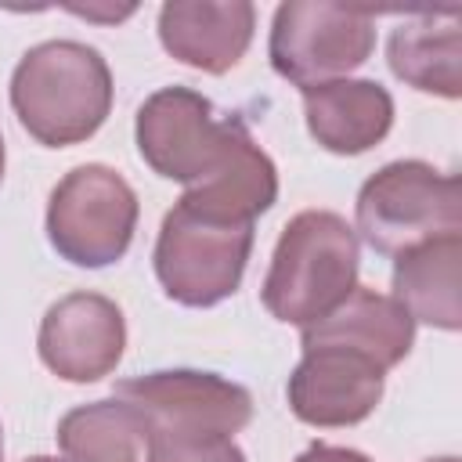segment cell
<instances>
[{"label":"cell","mask_w":462,"mask_h":462,"mask_svg":"<svg viewBox=\"0 0 462 462\" xmlns=\"http://www.w3.org/2000/svg\"><path fill=\"white\" fill-rule=\"evenodd\" d=\"M137 148L159 177L188 184L180 199L202 213L253 220L278 199L274 162L245 123L188 87H162L141 105Z\"/></svg>","instance_id":"cell-1"},{"label":"cell","mask_w":462,"mask_h":462,"mask_svg":"<svg viewBox=\"0 0 462 462\" xmlns=\"http://www.w3.org/2000/svg\"><path fill=\"white\" fill-rule=\"evenodd\" d=\"M253 4H162L159 11V40L162 47L202 72H227L238 65L253 40Z\"/></svg>","instance_id":"cell-11"},{"label":"cell","mask_w":462,"mask_h":462,"mask_svg":"<svg viewBox=\"0 0 462 462\" xmlns=\"http://www.w3.org/2000/svg\"><path fill=\"white\" fill-rule=\"evenodd\" d=\"M430 462H458V458H451V455H448V458H430Z\"/></svg>","instance_id":"cell-21"},{"label":"cell","mask_w":462,"mask_h":462,"mask_svg":"<svg viewBox=\"0 0 462 462\" xmlns=\"http://www.w3.org/2000/svg\"><path fill=\"white\" fill-rule=\"evenodd\" d=\"M137 227V195L108 166L87 162L65 173L47 202V238L76 267L116 263Z\"/></svg>","instance_id":"cell-6"},{"label":"cell","mask_w":462,"mask_h":462,"mask_svg":"<svg viewBox=\"0 0 462 462\" xmlns=\"http://www.w3.org/2000/svg\"><path fill=\"white\" fill-rule=\"evenodd\" d=\"M462 235L404 249L393 263V300L411 314L455 332L462 325Z\"/></svg>","instance_id":"cell-15"},{"label":"cell","mask_w":462,"mask_h":462,"mask_svg":"<svg viewBox=\"0 0 462 462\" xmlns=\"http://www.w3.org/2000/svg\"><path fill=\"white\" fill-rule=\"evenodd\" d=\"M0 180H4V137H0Z\"/></svg>","instance_id":"cell-20"},{"label":"cell","mask_w":462,"mask_h":462,"mask_svg":"<svg viewBox=\"0 0 462 462\" xmlns=\"http://www.w3.org/2000/svg\"><path fill=\"white\" fill-rule=\"evenodd\" d=\"M390 69L415 90L458 97L462 94V11H437L404 18L386 43Z\"/></svg>","instance_id":"cell-14"},{"label":"cell","mask_w":462,"mask_h":462,"mask_svg":"<svg viewBox=\"0 0 462 462\" xmlns=\"http://www.w3.org/2000/svg\"><path fill=\"white\" fill-rule=\"evenodd\" d=\"M375 253L401 256L433 238L462 235V180L419 159H397L357 191V231Z\"/></svg>","instance_id":"cell-4"},{"label":"cell","mask_w":462,"mask_h":462,"mask_svg":"<svg viewBox=\"0 0 462 462\" xmlns=\"http://www.w3.org/2000/svg\"><path fill=\"white\" fill-rule=\"evenodd\" d=\"M375 47V14L365 7L289 0L274 11L271 65L300 90L332 83L365 65Z\"/></svg>","instance_id":"cell-7"},{"label":"cell","mask_w":462,"mask_h":462,"mask_svg":"<svg viewBox=\"0 0 462 462\" xmlns=\"http://www.w3.org/2000/svg\"><path fill=\"white\" fill-rule=\"evenodd\" d=\"M357 235L328 209L296 213L271 256L263 307L285 325H314L336 310L357 285Z\"/></svg>","instance_id":"cell-3"},{"label":"cell","mask_w":462,"mask_h":462,"mask_svg":"<svg viewBox=\"0 0 462 462\" xmlns=\"http://www.w3.org/2000/svg\"><path fill=\"white\" fill-rule=\"evenodd\" d=\"M123 310L101 292H72L43 314L40 357L69 383H94L108 375L123 357Z\"/></svg>","instance_id":"cell-10"},{"label":"cell","mask_w":462,"mask_h":462,"mask_svg":"<svg viewBox=\"0 0 462 462\" xmlns=\"http://www.w3.org/2000/svg\"><path fill=\"white\" fill-rule=\"evenodd\" d=\"M18 123L51 148L87 141L112 108V72L105 58L76 40H47L22 54L11 76Z\"/></svg>","instance_id":"cell-2"},{"label":"cell","mask_w":462,"mask_h":462,"mask_svg":"<svg viewBox=\"0 0 462 462\" xmlns=\"http://www.w3.org/2000/svg\"><path fill=\"white\" fill-rule=\"evenodd\" d=\"M116 397L144 415L148 426L209 430L235 437L253 419V397L245 386L213 372H152L116 383Z\"/></svg>","instance_id":"cell-8"},{"label":"cell","mask_w":462,"mask_h":462,"mask_svg":"<svg viewBox=\"0 0 462 462\" xmlns=\"http://www.w3.org/2000/svg\"><path fill=\"white\" fill-rule=\"evenodd\" d=\"M69 462H148V422L126 401H94L58 422Z\"/></svg>","instance_id":"cell-16"},{"label":"cell","mask_w":462,"mask_h":462,"mask_svg":"<svg viewBox=\"0 0 462 462\" xmlns=\"http://www.w3.org/2000/svg\"><path fill=\"white\" fill-rule=\"evenodd\" d=\"M253 249V220H227L188 206L166 213L155 242V274L170 300L184 307H213L227 300Z\"/></svg>","instance_id":"cell-5"},{"label":"cell","mask_w":462,"mask_h":462,"mask_svg":"<svg viewBox=\"0 0 462 462\" xmlns=\"http://www.w3.org/2000/svg\"><path fill=\"white\" fill-rule=\"evenodd\" d=\"M148 462H245V455L224 433L148 426Z\"/></svg>","instance_id":"cell-17"},{"label":"cell","mask_w":462,"mask_h":462,"mask_svg":"<svg viewBox=\"0 0 462 462\" xmlns=\"http://www.w3.org/2000/svg\"><path fill=\"white\" fill-rule=\"evenodd\" d=\"M415 339L411 314L375 289H354L336 310L303 328V343H339L372 357L383 372L404 361Z\"/></svg>","instance_id":"cell-13"},{"label":"cell","mask_w":462,"mask_h":462,"mask_svg":"<svg viewBox=\"0 0 462 462\" xmlns=\"http://www.w3.org/2000/svg\"><path fill=\"white\" fill-rule=\"evenodd\" d=\"M296 462H368L361 451H350V448H332V444H314L307 448Z\"/></svg>","instance_id":"cell-18"},{"label":"cell","mask_w":462,"mask_h":462,"mask_svg":"<svg viewBox=\"0 0 462 462\" xmlns=\"http://www.w3.org/2000/svg\"><path fill=\"white\" fill-rule=\"evenodd\" d=\"M310 137L336 155L368 152L393 123V97L372 79H332L303 90Z\"/></svg>","instance_id":"cell-12"},{"label":"cell","mask_w":462,"mask_h":462,"mask_svg":"<svg viewBox=\"0 0 462 462\" xmlns=\"http://www.w3.org/2000/svg\"><path fill=\"white\" fill-rule=\"evenodd\" d=\"M383 368L339 343H303V361L289 375V408L310 426H354L383 397Z\"/></svg>","instance_id":"cell-9"},{"label":"cell","mask_w":462,"mask_h":462,"mask_svg":"<svg viewBox=\"0 0 462 462\" xmlns=\"http://www.w3.org/2000/svg\"><path fill=\"white\" fill-rule=\"evenodd\" d=\"M29 462H58V458H51V455H32Z\"/></svg>","instance_id":"cell-19"}]
</instances>
